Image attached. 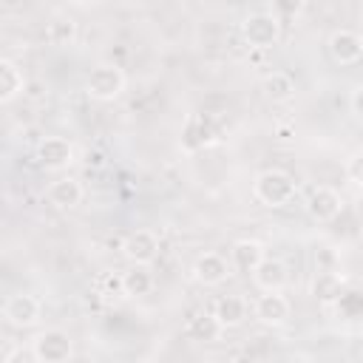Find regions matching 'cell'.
Segmentation results:
<instances>
[{
    "label": "cell",
    "instance_id": "5",
    "mask_svg": "<svg viewBox=\"0 0 363 363\" xmlns=\"http://www.w3.org/2000/svg\"><path fill=\"white\" fill-rule=\"evenodd\" d=\"M252 315L261 326H269V329H281L289 323L292 318V303L289 298L284 295V289H272V292H264L255 298L252 303Z\"/></svg>",
    "mask_w": 363,
    "mask_h": 363
},
{
    "label": "cell",
    "instance_id": "13",
    "mask_svg": "<svg viewBox=\"0 0 363 363\" xmlns=\"http://www.w3.org/2000/svg\"><path fill=\"white\" fill-rule=\"evenodd\" d=\"M250 275H252V281H255V286H258L261 292L284 289V286L289 284V269H286V264H284L281 258H272V255H264V258L255 264V269H252Z\"/></svg>",
    "mask_w": 363,
    "mask_h": 363
},
{
    "label": "cell",
    "instance_id": "22",
    "mask_svg": "<svg viewBox=\"0 0 363 363\" xmlns=\"http://www.w3.org/2000/svg\"><path fill=\"white\" fill-rule=\"evenodd\" d=\"M332 303H335V309H337V315L343 320H357L363 315V301H360V292L357 289H346L343 286V292Z\"/></svg>",
    "mask_w": 363,
    "mask_h": 363
},
{
    "label": "cell",
    "instance_id": "17",
    "mask_svg": "<svg viewBox=\"0 0 363 363\" xmlns=\"http://www.w3.org/2000/svg\"><path fill=\"white\" fill-rule=\"evenodd\" d=\"M346 286V278L337 269H318L312 278V295L323 303H332Z\"/></svg>",
    "mask_w": 363,
    "mask_h": 363
},
{
    "label": "cell",
    "instance_id": "27",
    "mask_svg": "<svg viewBox=\"0 0 363 363\" xmlns=\"http://www.w3.org/2000/svg\"><path fill=\"white\" fill-rule=\"evenodd\" d=\"M74 3H79V6H85V3H96V0H74Z\"/></svg>",
    "mask_w": 363,
    "mask_h": 363
},
{
    "label": "cell",
    "instance_id": "18",
    "mask_svg": "<svg viewBox=\"0 0 363 363\" xmlns=\"http://www.w3.org/2000/svg\"><path fill=\"white\" fill-rule=\"evenodd\" d=\"M23 85H26L23 71L11 60L0 57V105H9L11 99H17L23 94Z\"/></svg>",
    "mask_w": 363,
    "mask_h": 363
},
{
    "label": "cell",
    "instance_id": "11",
    "mask_svg": "<svg viewBox=\"0 0 363 363\" xmlns=\"http://www.w3.org/2000/svg\"><path fill=\"white\" fill-rule=\"evenodd\" d=\"M122 252L130 264H153L159 255V235L153 230H133L122 241Z\"/></svg>",
    "mask_w": 363,
    "mask_h": 363
},
{
    "label": "cell",
    "instance_id": "24",
    "mask_svg": "<svg viewBox=\"0 0 363 363\" xmlns=\"http://www.w3.org/2000/svg\"><path fill=\"white\" fill-rule=\"evenodd\" d=\"M272 9L275 17H295L303 9V0H272Z\"/></svg>",
    "mask_w": 363,
    "mask_h": 363
},
{
    "label": "cell",
    "instance_id": "4",
    "mask_svg": "<svg viewBox=\"0 0 363 363\" xmlns=\"http://www.w3.org/2000/svg\"><path fill=\"white\" fill-rule=\"evenodd\" d=\"M241 37L250 48H272L281 40V17H275L272 11H255L244 17Z\"/></svg>",
    "mask_w": 363,
    "mask_h": 363
},
{
    "label": "cell",
    "instance_id": "23",
    "mask_svg": "<svg viewBox=\"0 0 363 363\" xmlns=\"http://www.w3.org/2000/svg\"><path fill=\"white\" fill-rule=\"evenodd\" d=\"M96 289H99V295H122V275L102 272L96 278Z\"/></svg>",
    "mask_w": 363,
    "mask_h": 363
},
{
    "label": "cell",
    "instance_id": "9",
    "mask_svg": "<svg viewBox=\"0 0 363 363\" xmlns=\"http://www.w3.org/2000/svg\"><path fill=\"white\" fill-rule=\"evenodd\" d=\"M37 162L45 170H68L77 162V150L65 136H45L37 145Z\"/></svg>",
    "mask_w": 363,
    "mask_h": 363
},
{
    "label": "cell",
    "instance_id": "19",
    "mask_svg": "<svg viewBox=\"0 0 363 363\" xmlns=\"http://www.w3.org/2000/svg\"><path fill=\"white\" fill-rule=\"evenodd\" d=\"M261 91L269 102H289L295 96V79L286 71H269L261 79Z\"/></svg>",
    "mask_w": 363,
    "mask_h": 363
},
{
    "label": "cell",
    "instance_id": "10",
    "mask_svg": "<svg viewBox=\"0 0 363 363\" xmlns=\"http://www.w3.org/2000/svg\"><path fill=\"white\" fill-rule=\"evenodd\" d=\"M190 272H193V278L201 286H221L233 275V267H230V258L221 255V252H201L193 261V269Z\"/></svg>",
    "mask_w": 363,
    "mask_h": 363
},
{
    "label": "cell",
    "instance_id": "8",
    "mask_svg": "<svg viewBox=\"0 0 363 363\" xmlns=\"http://www.w3.org/2000/svg\"><path fill=\"white\" fill-rule=\"evenodd\" d=\"M326 48H329V57L337 62V65H357L360 57H363V37L352 28H335L326 40Z\"/></svg>",
    "mask_w": 363,
    "mask_h": 363
},
{
    "label": "cell",
    "instance_id": "21",
    "mask_svg": "<svg viewBox=\"0 0 363 363\" xmlns=\"http://www.w3.org/2000/svg\"><path fill=\"white\" fill-rule=\"evenodd\" d=\"M77 20L74 17H54L48 26H45V40L57 48H65V45H74L77 43Z\"/></svg>",
    "mask_w": 363,
    "mask_h": 363
},
{
    "label": "cell",
    "instance_id": "7",
    "mask_svg": "<svg viewBox=\"0 0 363 363\" xmlns=\"http://www.w3.org/2000/svg\"><path fill=\"white\" fill-rule=\"evenodd\" d=\"M3 315H6V320H9L11 326H17V329H31V326H37L40 318H43V303H40V298L31 295V292H14V295L6 301Z\"/></svg>",
    "mask_w": 363,
    "mask_h": 363
},
{
    "label": "cell",
    "instance_id": "6",
    "mask_svg": "<svg viewBox=\"0 0 363 363\" xmlns=\"http://www.w3.org/2000/svg\"><path fill=\"white\" fill-rule=\"evenodd\" d=\"M303 207H306V213H309L312 221L329 224V221H335V218L340 216V210H343V196H340L335 187H329V184H318V187L309 190Z\"/></svg>",
    "mask_w": 363,
    "mask_h": 363
},
{
    "label": "cell",
    "instance_id": "26",
    "mask_svg": "<svg viewBox=\"0 0 363 363\" xmlns=\"http://www.w3.org/2000/svg\"><path fill=\"white\" fill-rule=\"evenodd\" d=\"M360 96H363V88L354 85L352 94H349V111H352V119H357V122H360V116H363V111H360Z\"/></svg>",
    "mask_w": 363,
    "mask_h": 363
},
{
    "label": "cell",
    "instance_id": "3",
    "mask_svg": "<svg viewBox=\"0 0 363 363\" xmlns=\"http://www.w3.org/2000/svg\"><path fill=\"white\" fill-rule=\"evenodd\" d=\"M31 357L40 363H65L74 357V340L65 329H43L31 340Z\"/></svg>",
    "mask_w": 363,
    "mask_h": 363
},
{
    "label": "cell",
    "instance_id": "1",
    "mask_svg": "<svg viewBox=\"0 0 363 363\" xmlns=\"http://www.w3.org/2000/svg\"><path fill=\"white\" fill-rule=\"evenodd\" d=\"M252 196L264 204V207H286L295 196H298V184L286 170L269 167L261 170L252 182Z\"/></svg>",
    "mask_w": 363,
    "mask_h": 363
},
{
    "label": "cell",
    "instance_id": "16",
    "mask_svg": "<svg viewBox=\"0 0 363 363\" xmlns=\"http://www.w3.org/2000/svg\"><path fill=\"white\" fill-rule=\"evenodd\" d=\"M156 289V278L150 272V264H133L128 272H122V295L125 298H145Z\"/></svg>",
    "mask_w": 363,
    "mask_h": 363
},
{
    "label": "cell",
    "instance_id": "2",
    "mask_svg": "<svg viewBox=\"0 0 363 363\" xmlns=\"http://www.w3.org/2000/svg\"><path fill=\"white\" fill-rule=\"evenodd\" d=\"M125 71L116 62H99L85 77V94L96 102H113L125 91Z\"/></svg>",
    "mask_w": 363,
    "mask_h": 363
},
{
    "label": "cell",
    "instance_id": "20",
    "mask_svg": "<svg viewBox=\"0 0 363 363\" xmlns=\"http://www.w3.org/2000/svg\"><path fill=\"white\" fill-rule=\"evenodd\" d=\"M221 326H218V320L213 318V312H201V315H196V318H190V323H187V329H184V335L190 337V340H196V343H213V340H218L221 337Z\"/></svg>",
    "mask_w": 363,
    "mask_h": 363
},
{
    "label": "cell",
    "instance_id": "25",
    "mask_svg": "<svg viewBox=\"0 0 363 363\" xmlns=\"http://www.w3.org/2000/svg\"><path fill=\"white\" fill-rule=\"evenodd\" d=\"M360 164H363L360 153H352V156H349V162H346V182H349L354 190L360 187Z\"/></svg>",
    "mask_w": 363,
    "mask_h": 363
},
{
    "label": "cell",
    "instance_id": "15",
    "mask_svg": "<svg viewBox=\"0 0 363 363\" xmlns=\"http://www.w3.org/2000/svg\"><path fill=\"white\" fill-rule=\"evenodd\" d=\"M267 252H264V244L261 241H255V238H238L233 247H230V267L235 269V272H252L255 269V264L264 258Z\"/></svg>",
    "mask_w": 363,
    "mask_h": 363
},
{
    "label": "cell",
    "instance_id": "12",
    "mask_svg": "<svg viewBox=\"0 0 363 363\" xmlns=\"http://www.w3.org/2000/svg\"><path fill=\"white\" fill-rule=\"evenodd\" d=\"M213 318L218 320L221 329H238L250 318V303L244 295H218L213 301Z\"/></svg>",
    "mask_w": 363,
    "mask_h": 363
},
{
    "label": "cell",
    "instance_id": "14",
    "mask_svg": "<svg viewBox=\"0 0 363 363\" xmlns=\"http://www.w3.org/2000/svg\"><path fill=\"white\" fill-rule=\"evenodd\" d=\"M82 196H85V187H82V182H79L77 176H60V179H54V182L48 184V190H45L48 204H54L57 210H71V207H77V204L82 201Z\"/></svg>",
    "mask_w": 363,
    "mask_h": 363
}]
</instances>
